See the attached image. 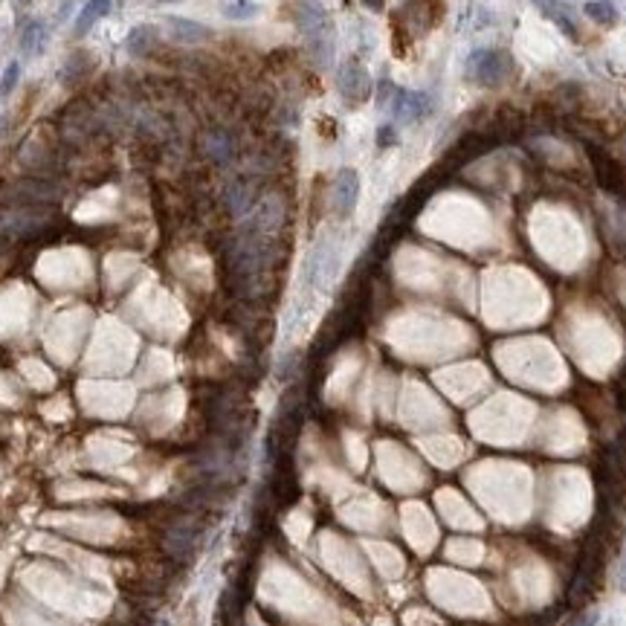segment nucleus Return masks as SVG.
<instances>
[{
  "label": "nucleus",
  "instance_id": "f257e3e1",
  "mask_svg": "<svg viewBox=\"0 0 626 626\" xmlns=\"http://www.w3.org/2000/svg\"><path fill=\"white\" fill-rule=\"evenodd\" d=\"M337 87H339V96L348 102V105H363L371 91H374V81L369 76V70L356 61V58H348L339 73H337Z\"/></svg>",
  "mask_w": 626,
  "mask_h": 626
},
{
  "label": "nucleus",
  "instance_id": "f03ea898",
  "mask_svg": "<svg viewBox=\"0 0 626 626\" xmlns=\"http://www.w3.org/2000/svg\"><path fill=\"white\" fill-rule=\"evenodd\" d=\"M510 70V58L499 50H478L470 56V76L481 87H493L499 84Z\"/></svg>",
  "mask_w": 626,
  "mask_h": 626
},
{
  "label": "nucleus",
  "instance_id": "7ed1b4c3",
  "mask_svg": "<svg viewBox=\"0 0 626 626\" xmlns=\"http://www.w3.org/2000/svg\"><path fill=\"white\" fill-rule=\"evenodd\" d=\"M356 200H360V174L354 168H342L331 186V206L339 217H348L356 209Z\"/></svg>",
  "mask_w": 626,
  "mask_h": 626
},
{
  "label": "nucleus",
  "instance_id": "20e7f679",
  "mask_svg": "<svg viewBox=\"0 0 626 626\" xmlns=\"http://www.w3.org/2000/svg\"><path fill=\"white\" fill-rule=\"evenodd\" d=\"M391 113H394V122L400 125L418 122L421 116L429 113V96L424 91H404V87H397L391 96Z\"/></svg>",
  "mask_w": 626,
  "mask_h": 626
},
{
  "label": "nucleus",
  "instance_id": "39448f33",
  "mask_svg": "<svg viewBox=\"0 0 626 626\" xmlns=\"http://www.w3.org/2000/svg\"><path fill=\"white\" fill-rule=\"evenodd\" d=\"M165 29H168L171 41H180V43H200V41H209L215 35L212 26L189 21V18H177V15L165 18Z\"/></svg>",
  "mask_w": 626,
  "mask_h": 626
},
{
  "label": "nucleus",
  "instance_id": "423d86ee",
  "mask_svg": "<svg viewBox=\"0 0 626 626\" xmlns=\"http://www.w3.org/2000/svg\"><path fill=\"white\" fill-rule=\"evenodd\" d=\"M154 41H157V26H151V24H140V26H133L130 32H128V53L130 56H145L151 47H154Z\"/></svg>",
  "mask_w": 626,
  "mask_h": 626
},
{
  "label": "nucleus",
  "instance_id": "0eeeda50",
  "mask_svg": "<svg viewBox=\"0 0 626 626\" xmlns=\"http://www.w3.org/2000/svg\"><path fill=\"white\" fill-rule=\"evenodd\" d=\"M43 41H47V26L41 21L26 24V29L21 32V53L24 56H38L43 50Z\"/></svg>",
  "mask_w": 626,
  "mask_h": 626
},
{
  "label": "nucleus",
  "instance_id": "6e6552de",
  "mask_svg": "<svg viewBox=\"0 0 626 626\" xmlns=\"http://www.w3.org/2000/svg\"><path fill=\"white\" fill-rule=\"evenodd\" d=\"M583 12H586V18H592L600 26H615L617 18H620L617 9L609 4V0H589V4L583 6Z\"/></svg>",
  "mask_w": 626,
  "mask_h": 626
},
{
  "label": "nucleus",
  "instance_id": "1a4fd4ad",
  "mask_svg": "<svg viewBox=\"0 0 626 626\" xmlns=\"http://www.w3.org/2000/svg\"><path fill=\"white\" fill-rule=\"evenodd\" d=\"M227 200H230V209L235 212V215H244L252 203H250V189H244L241 183H235V186H230V192H227Z\"/></svg>",
  "mask_w": 626,
  "mask_h": 626
},
{
  "label": "nucleus",
  "instance_id": "9d476101",
  "mask_svg": "<svg viewBox=\"0 0 626 626\" xmlns=\"http://www.w3.org/2000/svg\"><path fill=\"white\" fill-rule=\"evenodd\" d=\"M223 15L232 18V21H247V18L258 15V6L250 4V0H235V4H230L227 9H223Z\"/></svg>",
  "mask_w": 626,
  "mask_h": 626
},
{
  "label": "nucleus",
  "instance_id": "9b49d317",
  "mask_svg": "<svg viewBox=\"0 0 626 626\" xmlns=\"http://www.w3.org/2000/svg\"><path fill=\"white\" fill-rule=\"evenodd\" d=\"M96 18H99V12L87 4L81 12H78V21H76V38H84L87 32L93 29V24H96Z\"/></svg>",
  "mask_w": 626,
  "mask_h": 626
},
{
  "label": "nucleus",
  "instance_id": "f8f14e48",
  "mask_svg": "<svg viewBox=\"0 0 626 626\" xmlns=\"http://www.w3.org/2000/svg\"><path fill=\"white\" fill-rule=\"evenodd\" d=\"M18 78H21V64H18V61H12V64L6 67V73H4V78H0V96L6 99V96L15 91Z\"/></svg>",
  "mask_w": 626,
  "mask_h": 626
},
{
  "label": "nucleus",
  "instance_id": "ddd939ff",
  "mask_svg": "<svg viewBox=\"0 0 626 626\" xmlns=\"http://www.w3.org/2000/svg\"><path fill=\"white\" fill-rule=\"evenodd\" d=\"M551 18H554V24H557V26H560V29H563V32H565V35H568L571 41H577V26H574V24L568 21V15L557 12V15H551Z\"/></svg>",
  "mask_w": 626,
  "mask_h": 626
},
{
  "label": "nucleus",
  "instance_id": "4468645a",
  "mask_svg": "<svg viewBox=\"0 0 626 626\" xmlns=\"http://www.w3.org/2000/svg\"><path fill=\"white\" fill-rule=\"evenodd\" d=\"M212 137H215V140H223V133H212ZM209 151H212L215 160H227L230 145H227V143H209Z\"/></svg>",
  "mask_w": 626,
  "mask_h": 626
},
{
  "label": "nucleus",
  "instance_id": "2eb2a0df",
  "mask_svg": "<svg viewBox=\"0 0 626 626\" xmlns=\"http://www.w3.org/2000/svg\"><path fill=\"white\" fill-rule=\"evenodd\" d=\"M394 91H397V87H394L391 81H380V84H377V105L386 108V99H391Z\"/></svg>",
  "mask_w": 626,
  "mask_h": 626
},
{
  "label": "nucleus",
  "instance_id": "dca6fc26",
  "mask_svg": "<svg viewBox=\"0 0 626 626\" xmlns=\"http://www.w3.org/2000/svg\"><path fill=\"white\" fill-rule=\"evenodd\" d=\"M87 4H91V6L99 12V18H102V15H111V6H113L111 0H87Z\"/></svg>",
  "mask_w": 626,
  "mask_h": 626
},
{
  "label": "nucleus",
  "instance_id": "f3484780",
  "mask_svg": "<svg viewBox=\"0 0 626 626\" xmlns=\"http://www.w3.org/2000/svg\"><path fill=\"white\" fill-rule=\"evenodd\" d=\"M391 133H394V128H389V125H386V128H380V140H377V143H380V145H389V143H394V137H391Z\"/></svg>",
  "mask_w": 626,
  "mask_h": 626
},
{
  "label": "nucleus",
  "instance_id": "a211bd4d",
  "mask_svg": "<svg viewBox=\"0 0 626 626\" xmlns=\"http://www.w3.org/2000/svg\"><path fill=\"white\" fill-rule=\"evenodd\" d=\"M363 6H366V9H371V12H383L386 0H363Z\"/></svg>",
  "mask_w": 626,
  "mask_h": 626
},
{
  "label": "nucleus",
  "instance_id": "6ab92c4d",
  "mask_svg": "<svg viewBox=\"0 0 626 626\" xmlns=\"http://www.w3.org/2000/svg\"><path fill=\"white\" fill-rule=\"evenodd\" d=\"M620 589L626 592V560H623V568H620Z\"/></svg>",
  "mask_w": 626,
  "mask_h": 626
},
{
  "label": "nucleus",
  "instance_id": "aec40b11",
  "mask_svg": "<svg viewBox=\"0 0 626 626\" xmlns=\"http://www.w3.org/2000/svg\"><path fill=\"white\" fill-rule=\"evenodd\" d=\"M6 125H9V119L0 116V140H4V133H6Z\"/></svg>",
  "mask_w": 626,
  "mask_h": 626
},
{
  "label": "nucleus",
  "instance_id": "412c9836",
  "mask_svg": "<svg viewBox=\"0 0 626 626\" xmlns=\"http://www.w3.org/2000/svg\"><path fill=\"white\" fill-rule=\"evenodd\" d=\"M595 623H597V612H592V615L586 617V623H583V626H595Z\"/></svg>",
  "mask_w": 626,
  "mask_h": 626
},
{
  "label": "nucleus",
  "instance_id": "4be33fe9",
  "mask_svg": "<svg viewBox=\"0 0 626 626\" xmlns=\"http://www.w3.org/2000/svg\"><path fill=\"white\" fill-rule=\"evenodd\" d=\"M160 626H171V623H168V620H163V623H160Z\"/></svg>",
  "mask_w": 626,
  "mask_h": 626
},
{
  "label": "nucleus",
  "instance_id": "5701e85b",
  "mask_svg": "<svg viewBox=\"0 0 626 626\" xmlns=\"http://www.w3.org/2000/svg\"><path fill=\"white\" fill-rule=\"evenodd\" d=\"M18 4H29V0H18Z\"/></svg>",
  "mask_w": 626,
  "mask_h": 626
},
{
  "label": "nucleus",
  "instance_id": "b1692460",
  "mask_svg": "<svg viewBox=\"0 0 626 626\" xmlns=\"http://www.w3.org/2000/svg\"><path fill=\"white\" fill-rule=\"evenodd\" d=\"M163 4H168V0H163Z\"/></svg>",
  "mask_w": 626,
  "mask_h": 626
}]
</instances>
